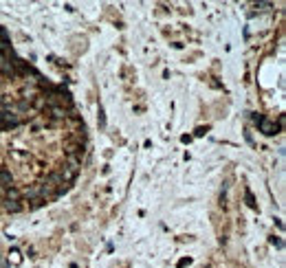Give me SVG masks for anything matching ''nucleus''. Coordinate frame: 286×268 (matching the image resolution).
I'll return each mask as SVG.
<instances>
[{
    "instance_id": "obj_6",
    "label": "nucleus",
    "mask_w": 286,
    "mask_h": 268,
    "mask_svg": "<svg viewBox=\"0 0 286 268\" xmlns=\"http://www.w3.org/2000/svg\"><path fill=\"white\" fill-rule=\"evenodd\" d=\"M99 125L104 128L106 125V117H104V108H99Z\"/></svg>"
},
{
    "instance_id": "obj_2",
    "label": "nucleus",
    "mask_w": 286,
    "mask_h": 268,
    "mask_svg": "<svg viewBox=\"0 0 286 268\" xmlns=\"http://www.w3.org/2000/svg\"><path fill=\"white\" fill-rule=\"evenodd\" d=\"M47 112L51 117H55V119H64V117H66V110H64V108H60V105H48Z\"/></svg>"
},
{
    "instance_id": "obj_7",
    "label": "nucleus",
    "mask_w": 286,
    "mask_h": 268,
    "mask_svg": "<svg viewBox=\"0 0 286 268\" xmlns=\"http://www.w3.org/2000/svg\"><path fill=\"white\" fill-rule=\"evenodd\" d=\"M2 196H5V187L0 185V198H2Z\"/></svg>"
},
{
    "instance_id": "obj_4",
    "label": "nucleus",
    "mask_w": 286,
    "mask_h": 268,
    "mask_svg": "<svg viewBox=\"0 0 286 268\" xmlns=\"http://www.w3.org/2000/svg\"><path fill=\"white\" fill-rule=\"evenodd\" d=\"M5 209L11 211V213H18V211L22 209V205H20V200H7L5 202Z\"/></svg>"
},
{
    "instance_id": "obj_3",
    "label": "nucleus",
    "mask_w": 286,
    "mask_h": 268,
    "mask_svg": "<svg viewBox=\"0 0 286 268\" xmlns=\"http://www.w3.org/2000/svg\"><path fill=\"white\" fill-rule=\"evenodd\" d=\"M11 182H14L11 172H9V169H5V167H0V185H9L11 187Z\"/></svg>"
},
{
    "instance_id": "obj_5",
    "label": "nucleus",
    "mask_w": 286,
    "mask_h": 268,
    "mask_svg": "<svg viewBox=\"0 0 286 268\" xmlns=\"http://www.w3.org/2000/svg\"><path fill=\"white\" fill-rule=\"evenodd\" d=\"M5 196H7V200H20V192L16 189V187H9L5 192Z\"/></svg>"
},
{
    "instance_id": "obj_1",
    "label": "nucleus",
    "mask_w": 286,
    "mask_h": 268,
    "mask_svg": "<svg viewBox=\"0 0 286 268\" xmlns=\"http://www.w3.org/2000/svg\"><path fill=\"white\" fill-rule=\"evenodd\" d=\"M257 125H260V132L267 134V136H273V134L280 132V125H277L275 121H271V119H264V117H260Z\"/></svg>"
}]
</instances>
